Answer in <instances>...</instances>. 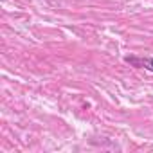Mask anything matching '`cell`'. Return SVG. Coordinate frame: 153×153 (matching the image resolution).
Masks as SVG:
<instances>
[{"instance_id": "cell-1", "label": "cell", "mask_w": 153, "mask_h": 153, "mask_svg": "<svg viewBox=\"0 0 153 153\" xmlns=\"http://www.w3.org/2000/svg\"><path fill=\"white\" fill-rule=\"evenodd\" d=\"M126 63L139 67V68H146L149 72H153V58H137V56H126L124 58Z\"/></svg>"}]
</instances>
